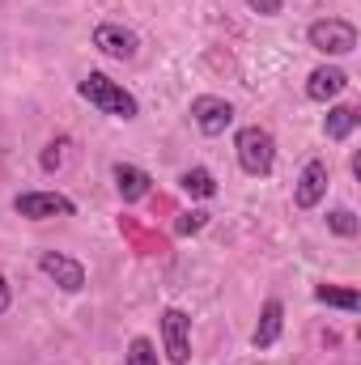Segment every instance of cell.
I'll return each instance as SVG.
<instances>
[{
    "mask_svg": "<svg viewBox=\"0 0 361 365\" xmlns=\"http://www.w3.org/2000/svg\"><path fill=\"white\" fill-rule=\"evenodd\" d=\"M77 93L90 102L93 110H102V115H111V119H123V123H132V119L141 115V102L123 90L119 81H111L106 73H86V77L77 81Z\"/></svg>",
    "mask_w": 361,
    "mask_h": 365,
    "instance_id": "cell-1",
    "label": "cell"
},
{
    "mask_svg": "<svg viewBox=\"0 0 361 365\" xmlns=\"http://www.w3.org/2000/svg\"><path fill=\"white\" fill-rule=\"evenodd\" d=\"M234 153H238V166H243L251 179H264V175H272V166H276V140H272L268 128H260V123L238 128Z\"/></svg>",
    "mask_w": 361,
    "mask_h": 365,
    "instance_id": "cell-2",
    "label": "cell"
},
{
    "mask_svg": "<svg viewBox=\"0 0 361 365\" xmlns=\"http://www.w3.org/2000/svg\"><path fill=\"white\" fill-rule=\"evenodd\" d=\"M306 43L319 56H349V51H357V26L345 17H319V21H310Z\"/></svg>",
    "mask_w": 361,
    "mask_h": 365,
    "instance_id": "cell-3",
    "label": "cell"
},
{
    "mask_svg": "<svg viewBox=\"0 0 361 365\" xmlns=\"http://www.w3.org/2000/svg\"><path fill=\"white\" fill-rule=\"evenodd\" d=\"M13 212L26 221H51V217H77V204L60 191H21L13 195Z\"/></svg>",
    "mask_w": 361,
    "mask_h": 365,
    "instance_id": "cell-4",
    "label": "cell"
},
{
    "mask_svg": "<svg viewBox=\"0 0 361 365\" xmlns=\"http://www.w3.org/2000/svg\"><path fill=\"white\" fill-rule=\"evenodd\" d=\"M162 353L171 365H187L191 361V319L179 306L162 310Z\"/></svg>",
    "mask_w": 361,
    "mask_h": 365,
    "instance_id": "cell-5",
    "label": "cell"
},
{
    "mask_svg": "<svg viewBox=\"0 0 361 365\" xmlns=\"http://www.w3.org/2000/svg\"><path fill=\"white\" fill-rule=\"evenodd\" d=\"M39 272L47 276L56 289H64V293H81L86 289V264L64 255V251H43L39 255Z\"/></svg>",
    "mask_w": 361,
    "mask_h": 365,
    "instance_id": "cell-6",
    "label": "cell"
},
{
    "mask_svg": "<svg viewBox=\"0 0 361 365\" xmlns=\"http://www.w3.org/2000/svg\"><path fill=\"white\" fill-rule=\"evenodd\" d=\"M93 47L102 56H111V60H136L141 34L132 26H123V21H102V26H93Z\"/></svg>",
    "mask_w": 361,
    "mask_h": 365,
    "instance_id": "cell-7",
    "label": "cell"
},
{
    "mask_svg": "<svg viewBox=\"0 0 361 365\" xmlns=\"http://www.w3.org/2000/svg\"><path fill=\"white\" fill-rule=\"evenodd\" d=\"M191 123L204 136H221L234 123V102H225L217 93H200V98H191Z\"/></svg>",
    "mask_w": 361,
    "mask_h": 365,
    "instance_id": "cell-8",
    "label": "cell"
},
{
    "mask_svg": "<svg viewBox=\"0 0 361 365\" xmlns=\"http://www.w3.org/2000/svg\"><path fill=\"white\" fill-rule=\"evenodd\" d=\"M327 182H332V166H327L323 158H310V162L302 166L298 182H293V204H298V208H319L323 195H327Z\"/></svg>",
    "mask_w": 361,
    "mask_h": 365,
    "instance_id": "cell-9",
    "label": "cell"
},
{
    "mask_svg": "<svg viewBox=\"0 0 361 365\" xmlns=\"http://www.w3.org/2000/svg\"><path fill=\"white\" fill-rule=\"evenodd\" d=\"M111 179H115V191H119L123 204H136V200H145L153 191V175L141 170V166H132V162H115L111 166Z\"/></svg>",
    "mask_w": 361,
    "mask_h": 365,
    "instance_id": "cell-10",
    "label": "cell"
},
{
    "mask_svg": "<svg viewBox=\"0 0 361 365\" xmlns=\"http://www.w3.org/2000/svg\"><path fill=\"white\" fill-rule=\"evenodd\" d=\"M345 86H349V73H345V68L319 64V68L306 77V98H310V102H332L336 93H345Z\"/></svg>",
    "mask_w": 361,
    "mask_h": 365,
    "instance_id": "cell-11",
    "label": "cell"
},
{
    "mask_svg": "<svg viewBox=\"0 0 361 365\" xmlns=\"http://www.w3.org/2000/svg\"><path fill=\"white\" fill-rule=\"evenodd\" d=\"M280 331H285V306L268 297L264 302V310H260V323H255V331H251V344L255 349H272L276 340H280Z\"/></svg>",
    "mask_w": 361,
    "mask_h": 365,
    "instance_id": "cell-12",
    "label": "cell"
},
{
    "mask_svg": "<svg viewBox=\"0 0 361 365\" xmlns=\"http://www.w3.org/2000/svg\"><path fill=\"white\" fill-rule=\"evenodd\" d=\"M361 123L357 106H327V119H323V136L327 140H349Z\"/></svg>",
    "mask_w": 361,
    "mask_h": 365,
    "instance_id": "cell-13",
    "label": "cell"
},
{
    "mask_svg": "<svg viewBox=\"0 0 361 365\" xmlns=\"http://www.w3.org/2000/svg\"><path fill=\"white\" fill-rule=\"evenodd\" d=\"M315 302L319 306H336V310H349V314H357L361 310V293L353 284H315Z\"/></svg>",
    "mask_w": 361,
    "mask_h": 365,
    "instance_id": "cell-14",
    "label": "cell"
},
{
    "mask_svg": "<svg viewBox=\"0 0 361 365\" xmlns=\"http://www.w3.org/2000/svg\"><path fill=\"white\" fill-rule=\"evenodd\" d=\"M179 187L191 195V200H213L221 187L213 179V170H204V166H191V170H183L179 175Z\"/></svg>",
    "mask_w": 361,
    "mask_h": 365,
    "instance_id": "cell-15",
    "label": "cell"
},
{
    "mask_svg": "<svg viewBox=\"0 0 361 365\" xmlns=\"http://www.w3.org/2000/svg\"><path fill=\"white\" fill-rule=\"evenodd\" d=\"M123 365H158V344L149 336H136L123 353Z\"/></svg>",
    "mask_w": 361,
    "mask_h": 365,
    "instance_id": "cell-16",
    "label": "cell"
},
{
    "mask_svg": "<svg viewBox=\"0 0 361 365\" xmlns=\"http://www.w3.org/2000/svg\"><path fill=\"white\" fill-rule=\"evenodd\" d=\"M327 230H332V234H340V238H357L361 221L349 212V208H332V212H327Z\"/></svg>",
    "mask_w": 361,
    "mask_h": 365,
    "instance_id": "cell-17",
    "label": "cell"
},
{
    "mask_svg": "<svg viewBox=\"0 0 361 365\" xmlns=\"http://www.w3.org/2000/svg\"><path fill=\"white\" fill-rule=\"evenodd\" d=\"M64 149H68V136H56V140H47L43 145V153H39V166L51 175V170H60L64 166Z\"/></svg>",
    "mask_w": 361,
    "mask_h": 365,
    "instance_id": "cell-18",
    "label": "cell"
},
{
    "mask_svg": "<svg viewBox=\"0 0 361 365\" xmlns=\"http://www.w3.org/2000/svg\"><path fill=\"white\" fill-rule=\"evenodd\" d=\"M204 225H208V212H204V208H191V212H183L179 221H175V234L187 238V234H200Z\"/></svg>",
    "mask_w": 361,
    "mask_h": 365,
    "instance_id": "cell-19",
    "label": "cell"
},
{
    "mask_svg": "<svg viewBox=\"0 0 361 365\" xmlns=\"http://www.w3.org/2000/svg\"><path fill=\"white\" fill-rule=\"evenodd\" d=\"M247 9H251V13H260V17H280L285 0H247Z\"/></svg>",
    "mask_w": 361,
    "mask_h": 365,
    "instance_id": "cell-20",
    "label": "cell"
},
{
    "mask_svg": "<svg viewBox=\"0 0 361 365\" xmlns=\"http://www.w3.org/2000/svg\"><path fill=\"white\" fill-rule=\"evenodd\" d=\"M9 302H13V284H9V280L0 276V314L9 310Z\"/></svg>",
    "mask_w": 361,
    "mask_h": 365,
    "instance_id": "cell-21",
    "label": "cell"
}]
</instances>
